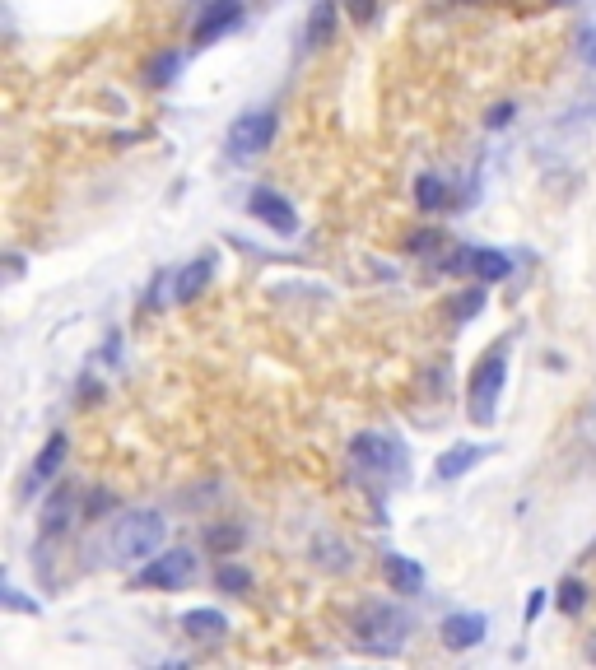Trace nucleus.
<instances>
[{
    "label": "nucleus",
    "instance_id": "obj_26",
    "mask_svg": "<svg viewBox=\"0 0 596 670\" xmlns=\"http://www.w3.org/2000/svg\"><path fill=\"white\" fill-rule=\"evenodd\" d=\"M0 601H5V610H24V615H42L38 601H28L24 591L14 587V582H5V591H0Z\"/></svg>",
    "mask_w": 596,
    "mask_h": 670
},
{
    "label": "nucleus",
    "instance_id": "obj_8",
    "mask_svg": "<svg viewBox=\"0 0 596 670\" xmlns=\"http://www.w3.org/2000/svg\"><path fill=\"white\" fill-rule=\"evenodd\" d=\"M238 24H243V5L238 0H210L205 14L196 19V28H191V38H196V47H210V42L233 33Z\"/></svg>",
    "mask_w": 596,
    "mask_h": 670
},
{
    "label": "nucleus",
    "instance_id": "obj_33",
    "mask_svg": "<svg viewBox=\"0 0 596 670\" xmlns=\"http://www.w3.org/2000/svg\"><path fill=\"white\" fill-rule=\"evenodd\" d=\"M559 5H578V0H559Z\"/></svg>",
    "mask_w": 596,
    "mask_h": 670
},
{
    "label": "nucleus",
    "instance_id": "obj_7",
    "mask_svg": "<svg viewBox=\"0 0 596 670\" xmlns=\"http://www.w3.org/2000/svg\"><path fill=\"white\" fill-rule=\"evenodd\" d=\"M247 210H252V219H261V224L271 228V233H280V238H294L298 233V210L289 196H280L275 187H257L252 196H247Z\"/></svg>",
    "mask_w": 596,
    "mask_h": 670
},
{
    "label": "nucleus",
    "instance_id": "obj_19",
    "mask_svg": "<svg viewBox=\"0 0 596 670\" xmlns=\"http://www.w3.org/2000/svg\"><path fill=\"white\" fill-rule=\"evenodd\" d=\"M415 205H420L424 215H438V210L447 205L443 177H434V173H420V177H415Z\"/></svg>",
    "mask_w": 596,
    "mask_h": 670
},
{
    "label": "nucleus",
    "instance_id": "obj_25",
    "mask_svg": "<svg viewBox=\"0 0 596 670\" xmlns=\"http://www.w3.org/2000/svg\"><path fill=\"white\" fill-rule=\"evenodd\" d=\"M108 508H117V498L108 494V489H89V498H84V522H98V517H103V512Z\"/></svg>",
    "mask_w": 596,
    "mask_h": 670
},
{
    "label": "nucleus",
    "instance_id": "obj_13",
    "mask_svg": "<svg viewBox=\"0 0 596 670\" xmlns=\"http://www.w3.org/2000/svg\"><path fill=\"white\" fill-rule=\"evenodd\" d=\"M70 522H75V484H56L47 503H42V536L47 540L66 536Z\"/></svg>",
    "mask_w": 596,
    "mask_h": 670
},
{
    "label": "nucleus",
    "instance_id": "obj_17",
    "mask_svg": "<svg viewBox=\"0 0 596 670\" xmlns=\"http://www.w3.org/2000/svg\"><path fill=\"white\" fill-rule=\"evenodd\" d=\"M466 270H471L475 280H485V284H503L508 275H513V261H508V252H499V247H471Z\"/></svg>",
    "mask_w": 596,
    "mask_h": 670
},
{
    "label": "nucleus",
    "instance_id": "obj_12",
    "mask_svg": "<svg viewBox=\"0 0 596 670\" xmlns=\"http://www.w3.org/2000/svg\"><path fill=\"white\" fill-rule=\"evenodd\" d=\"M66 452H70V438H66V429H56L52 438L42 443L33 470H28V494H33V489H42V484H52L56 475H61V466H66Z\"/></svg>",
    "mask_w": 596,
    "mask_h": 670
},
{
    "label": "nucleus",
    "instance_id": "obj_14",
    "mask_svg": "<svg viewBox=\"0 0 596 670\" xmlns=\"http://www.w3.org/2000/svg\"><path fill=\"white\" fill-rule=\"evenodd\" d=\"M336 24H340V5H336V0H317V5L308 10V24H303V47H308V52L331 47Z\"/></svg>",
    "mask_w": 596,
    "mask_h": 670
},
{
    "label": "nucleus",
    "instance_id": "obj_16",
    "mask_svg": "<svg viewBox=\"0 0 596 670\" xmlns=\"http://www.w3.org/2000/svg\"><path fill=\"white\" fill-rule=\"evenodd\" d=\"M182 633H191V638H201V643H219L224 633H229V619H224V610H210V605H196V610H182Z\"/></svg>",
    "mask_w": 596,
    "mask_h": 670
},
{
    "label": "nucleus",
    "instance_id": "obj_9",
    "mask_svg": "<svg viewBox=\"0 0 596 670\" xmlns=\"http://www.w3.org/2000/svg\"><path fill=\"white\" fill-rule=\"evenodd\" d=\"M452 652H471V647H480L489 638V615H480V610H461V615H447L443 619V633H438Z\"/></svg>",
    "mask_w": 596,
    "mask_h": 670
},
{
    "label": "nucleus",
    "instance_id": "obj_31",
    "mask_svg": "<svg viewBox=\"0 0 596 670\" xmlns=\"http://www.w3.org/2000/svg\"><path fill=\"white\" fill-rule=\"evenodd\" d=\"M545 601H550V591H531V601H527V624H536V619H541Z\"/></svg>",
    "mask_w": 596,
    "mask_h": 670
},
{
    "label": "nucleus",
    "instance_id": "obj_1",
    "mask_svg": "<svg viewBox=\"0 0 596 670\" xmlns=\"http://www.w3.org/2000/svg\"><path fill=\"white\" fill-rule=\"evenodd\" d=\"M350 633H354V647H364V652H373V657H396V652L406 647L410 615L392 601H373L354 615Z\"/></svg>",
    "mask_w": 596,
    "mask_h": 670
},
{
    "label": "nucleus",
    "instance_id": "obj_28",
    "mask_svg": "<svg viewBox=\"0 0 596 670\" xmlns=\"http://www.w3.org/2000/svg\"><path fill=\"white\" fill-rule=\"evenodd\" d=\"M345 10H350V19H354L359 28H368L373 19H378V0H350Z\"/></svg>",
    "mask_w": 596,
    "mask_h": 670
},
{
    "label": "nucleus",
    "instance_id": "obj_15",
    "mask_svg": "<svg viewBox=\"0 0 596 670\" xmlns=\"http://www.w3.org/2000/svg\"><path fill=\"white\" fill-rule=\"evenodd\" d=\"M489 456V447H480V443H457V447H447L443 456L434 461V475L443 484H452V480H461V475H471L480 461Z\"/></svg>",
    "mask_w": 596,
    "mask_h": 670
},
{
    "label": "nucleus",
    "instance_id": "obj_24",
    "mask_svg": "<svg viewBox=\"0 0 596 670\" xmlns=\"http://www.w3.org/2000/svg\"><path fill=\"white\" fill-rule=\"evenodd\" d=\"M485 289H489V284L480 280V284H475V289H466V294H457V303H452V317H457V322H471L475 312L485 308Z\"/></svg>",
    "mask_w": 596,
    "mask_h": 670
},
{
    "label": "nucleus",
    "instance_id": "obj_27",
    "mask_svg": "<svg viewBox=\"0 0 596 670\" xmlns=\"http://www.w3.org/2000/svg\"><path fill=\"white\" fill-rule=\"evenodd\" d=\"M513 117H517V103H494L485 112V131H503V126H513Z\"/></svg>",
    "mask_w": 596,
    "mask_h": 670
},
{
    "label": "nucleus",
    "instance_id": "obj_2",
    "mask_svg": "<svg viewBox=\"0 0 596 670\" xmlns=\"http://www.w3.org/2000/svg\"><path fill=\"white\" fill-rule=\"evenodd\" d=\"M503 382H508V340H499L494 349L480 354L471 373V387H466V410H471V424H494L499 419V396Z\"/></svg>",
    "mask_w": 596,
    "mask_h": 670
},
{
    "label": "nucleus",
    "instance_id": "obj_29",
    "mask_svg": "<svg viewBox=\"0 0 596 670\" xmlns=\"http://www.w3.org/2000/svg\"><path fill=\"white\" fill-rule=\"evenodd\" d=\"M578 61L596 70V24H587L583 33H578Z\"/></svg>",
    "mask_w": 596,
    "mask_h": 670
},
{
    "label": "nucleus",
    "instance_id": "obj_20",
    "mask_svg": "<svg viewBox=\"0 0 596 670\" xmlns=\"http://www.w3.org/2000/svg\"><path fill=\"white\" fill-rule=\"evenodd\" d=\"M215 587L224 591V596H247V591H252V573H247L243 563H233V554H229V559L219 563Z\"/></svg>",
    "mask_w": 596,
    "mask_h": 670
},
{
    "label": "nucleus",
    "instance_id": "obj_5",
    "mask_svg": "<svg viewBox=\"0 0 596 670\" xmlns=\"http://www.w3.org/2000/svg\"><path fill=\"white\" fill-rule=\"evenodd\" d=\"M275 131H280V117H275V108H247L233 117L229 135H224V154H229L233 163H252L257 154H266V149L275 145Z\"/></svg>",
    "mask_w": 596,
    "mask_h": 670
},
{
    "label": "nucleus",
    "instance_id": "obj_6",
    "mask_svg": "<svg viewBox=\"0 0 596 670\" xmlns=\"http://www.w3.org/2000/svg\"><path fill=\"white\" fill-rule=\"evenodd\" d=\"M201 577V563H196V554L191 550H159L149 563H140L136 568V587H149V591H182L191 587Z\"/></svg>",
    "mask_w": 596,
    "mask_h": 670
},
{
    "label": "nucleus",
    "instance_id": "obj_23",
    "mask_svg": "<svg viewBox=\"0 0 596 670\" xmlns=\"http://www.w3.org/2000/svg\"><path fill=\"white\" fill-rule=\"evenodd\" d=\"M243 540H247L243 526H210V531H205V545H210V550H215L219 559H229V554L238 550Z\"/></svg>",
    "mask_w": 596,
    "mask_h": 670
},
{
    "label": "nucleus",
    "instance_id": "obj_32",
    "mask_svg": "<svg viewBox=\"0 0 596 670\" xmlns=\"http://www.w3.org/2000/svg\"><path fill=\"white\" fill-rule=\"evenodd\" d=\"M587 657H596V638H592V643H587Z\"/></svg>",
    "mask_w": 596,
    "mask_h": 670
},
{
    "label": "nucleus",
    "instance_id": "obj_3",
    "mask_svg": "<svg viewBox=\"0 0 596 670\" xmlns=\"http://www.w3.org/2000/svg\"><path fill=\"white\" fill-rule=\"evenodd\" d=\"M163 536H168L163 512L136 508V512H126L122 522L112 526V554H117L122 563H149L154 554L163 550Z\"/></svg>",
    "mask_w": 596,
    "mask_h": 670
},
{
    "label": "nucleus",
    "instance_id": "obj_22",
    "mask_svg": "<svg viewBox=\"0 0 596 670\" xmlns=\"http://www.w3.org/2000/svg\"><path fill=\"white\" fill-rule=\"evenodd\" d=\"M312 554H317V563H322V568H336V573H345V568H350V545H345V540L322 536L317 545H312Z\"/></svg>",
    "mask_w": 596,
    "mask_h": 670
},
{
    "label": "nucleus",
    "instance_id": "obj_21",
    "mask_svg": "<svg viewBox=\"0 0 596 670\" xmlns=\"http://www.w3.org/2000/svg\"><path fill=\"white\" fill-rule=\"evenodd\" d=\"M177 70H182V52H159L145 66V84L149 89H168L177 80Z\"/></svg>",
    "mask_w": 596,
    "mask_h": 670
},
{
    "label": "nucleus",
    "instance_id": "obj_4",
    "mask_svg": "<svg viewBox=\"0 0 596 670\" xmlns=\"http://www.w3.org/2000/svg\"><path fill=\"white\" fill-rule=\"evenodd\" d=\"M350 461L373 480H406L410 475V452L401 447V438L378 429H364L350 438Z\"/></svg>",
    "mask_w": 596,
    "mask_h": 670
},
{
    "label": "nucleus",
    "instance_id": "obj_18",
    "mask_svg": "<svg viewBox=\"0 0 596 670\" xmlns=\"http://www.w3.org/2000/svg\"><path fill=\"white\" fill-rule=\"evenodd\" d=\"M587 596H592V591H587V582L583 577H559V591H555V605H559V615H583L587 610Z\"/></svg>",
    "mask_w": 596,
    "mask_h": 670
},
{
    "label": "nucleus",
    "instance_id": "obj_30",
    "mask_svg": "<svg viewBox=\"0 0 596 670\" xmlns=\"http://www.w3.org/2000/svg\"><path fill=\"white\" fill-rule=\"evenodd\" d=\"M438 242H443V233H438V228H420V233L410 238V252H434Z\"/></svg>",
    "mask_w": 596,
    "mask_h": 670
},
{
    "label": "nucleus",
    "instance_id": "obj_10",
    "mask_svg": "<svg viewBox=\"0 0 596 670\" xmlns=\"http://www.w3.org/2000/svg\"><path fill=\"white\" fill-rule=\"evenodd\" d=\"M210 280H215V252H201L173 275V303H196L210 289Z\"/></svg>",
    "mask_w": 596,
    "mask_h": 670
},
{
    "label": "nucleus",
    "instance_id": "obj_11",
    "mask_svg": "<svg viewBox=\"0 0 596 670\" xmlns=\"http://www.w3.org/2000/svg\"><path fill=\"white\" fill-rule=\"evenodd\" d=\"M382 577H387V587L396 591V596H420L424 591V563L410 559V554H382Z\"/></svg>",
    "mask_w": 596,
    "mask_h": 670
}]
</instances>
